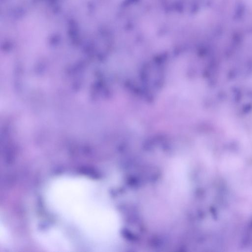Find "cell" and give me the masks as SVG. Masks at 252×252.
I'll list each match as a JSON object with an SVG mask.
<instances>
[{
	"label": "cell",
	"mask_w": 252,
	"mask_h": 252,
	"mask_svg": "<svg viewBox=\"0 0 252 252\" xmlns=\"http://www.w3.org/2000/svg\"><path fill=\"white\" fill-rule=\"evenodd\" d=\"M47 200L56 213L91 239L102 241L113 236L114 214L94 182L81 177L59 178L49 186Z\"/></svg>",
	"instance_id": "obj_1"
},
{
	"label": "cell",
	"mask_w": 252,
	"mask_h": 252,
	"mask_svg": "<svg viewBox=\"0 0 252 252\" xmlns=\"http://www.w3.org/2000/svg\"><path fill=\"white\" fill-rule=\"evenodd\" d=\"M40 240L46 247L57 251H68L71 248L68 241L61 233L50 230L42 233Z\"/></svg>",
	"instance_id": "obj_2"
}]
</instances>
